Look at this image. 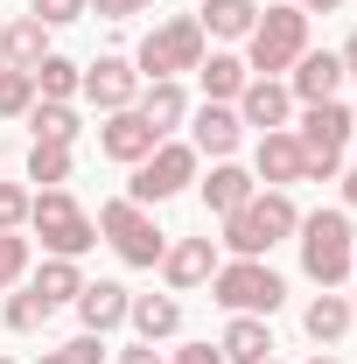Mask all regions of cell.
Segmentation results:
<instances>
[{
    "mask_svg": "<svg viewBox=\"0 0 357 364\" xmlns=\"http://www.w3.org/2000/svg\"><path fill=\"white\" fill-rule=\"evenodd\" d=\"M91 14H98V21H134V14H147V7H154V0H85Z\"/></svg>",
    "mask_w": 357,
    "mask_h": 364,
    "instance_id": "35",
    "label": "cell"
},
{
    "mask_svg": "<svg viewBox=\"0 0 357 364\" xmlns=\"http://www.w3.org/2000/svg\"><path fill=\"white\" fill-rule=\"evenodd\" d=\"M267 364H280V358H267Z\"/></svg>",
    "mask_w": 357,
    "mask_h": 364,
    "instance_id": "46",
    "label": "cell"
},
{
    "mask_svg": "<svg viewBox=\"0 0 357 364\" xmlns=\"http://www.w3.org/2000/svg\"><path fill=\"white\" fill-rule=\"evenodd\" d=\"M336 56H343V77H357V28L343 36V49H336Z\"/></svg>",
    "mask_w": 357,
    "mask_h": 364,
    "instance_id": "39",
    "label": "cell"
},
{
    "mask_svg": "<svg viewBox=\"0 0 357 364\" xmlns=\"http://www.w3.org/2000/svg\"><path fill=\"white\" fill-rule=\"evenodd\" d=\"M0 364H14V358H0Z\"/></svg>",
    "mask_w": 357,
    "mask_h": 364,
    "instance_id": "45",
    "label": "cell"
},
{
    "mask_svg": "<svg viewBox=\"0 0 357 364\" xmlns=\"http://www.w3.org/2000/svg\"><path fill=\"white\" fill-rule=\"evenodd\" d=\"M287 7H302V14H336L343 0H287Z\"/></svg>",
    "mask_w": 357,
    "mask_h": 364,
    "instance_id": "40",
    "label": "cell"
},
{
    "mask_svg": "<svg viewBox=\"0 0 357 364\" xmlns=\"http://www.w3.org/2000/svg\"><path fill=\"white\" fill-rule=\"evenodd\" d=\"M189 134H196V140H189L196 154H211V161H231V154H238V140H245V119H238V105H203Z\"/></svg>",
    "mask_w": 357,
    "mask_h": 364,
    "instance_id": "16",
    "label": "cell"
},
{
    "mask_svg": "<svg viewBox=\"0 0 357 364\" xmlns=\"http://www.w3.org/2000/svg\"><path fill=\"white\" fill-rule=\"evenodd\" d=\"M252 189H260V182H252V168H238V161H211V176H203V203H211L218 218H231Z\"/></svg>",
    "mask_w": 357,
    "mask_h": 364,
    "instance_id": "24",
    "label": "cell"
},
{
    "mask_svg": "<svg viewBox=\"0 0 357 364\" xmlns=\"http://www.w3.org/2000/svg\"><path fill=\"white\" fill-rule=\"evenodd\" d=\"M21 280H28V238L0 231V287H21Z\"/></svg>",
    "mask_w": 357,
    "mask_h": 364,
    "instance_id": "32",
    "label": "cell"
},
{
    "mask_svg": "<svg viewBox=\"0 0 357 364\" xmlns=\"http://www.w3.org/2000/svg\"><path fill=\"white\" fill-rule=\"evenodd\" d=\"M154 147H161V134L140 119L134 105H127V112H105V127H98V154H105V161H119V168H140Z\"/></svg>",
    "mask_w": 357,
    "mask_h": 364,
    "instance_id": "10",
    "label": "cell"
},
{
    "mask_svg": "<svg viewBox=\"0 0 357 364\" xmlns=\"http://www.w3.org/2000/svg\"><path fill=\"white\" fill-rule=\"evenodd\" d=\"M343 210H357V168L343 176Z\"/></svg>",
    "mask_w": 357,
    "mask_h": 364,
    "instance_id": "41",
    "label": "cell"
},
{
    "mask_svg": "<svg viewBox=\"0 0 357 364\" xmlns=\"http://www.w3.org/2000/svg\"><path fill=\"white\" fill-rule=\"evenodd\" d=\"M169 364H224L218 343H182V350H169Z\"/></svg>",
    "mask_w": 357,
    "mask_h": 364,
    "instance_id": "37",
    "label": "cell"
},
{
    "mask_svg": "<svg viewBox=\"0 0 357 364\" xmlns=\"http://www.w3.org/2000/svg\"><path fill=\"white\" fill-rule=\"evenodd\" d=\"M28 105H36V77L0 63V119H28Z\"/></svg>",
    "mask_w": 357,
    "mask_h": 364,
    "instance_id": "31",
    "label": "cell"
},
{
    "mask_svg": "<svg viewBox=\"0 0 357 364\" xmlns=\"http://www.w3.org/2000/svg\"><path fill=\"white\" fill-rule=\"evenodd\" d=\"M43 56H49V28L36 14H14V21L0 28V63H7V70H36Z\"/></svg>",
    "mask_w": 357,
    "mask_h": 364,
    "instance_id": "20",
    "label": "cell"
},
{
    "mask_svg": "<svg viewBox=\"0 0 357 364\" xmlns=\"http://www.w3.org/2000/svg\"><path fill=\"white\" fill-rule=\"evenodd\" d=\"M309 364H336V358H309Z\"/></svg>",
    "mask_w": 357,
    "mask_h": 364,
    "instance_id": "43",
    "label": "cell"
},
{
    "mask_svg": "<svg viewBox=\"0 0 357 364\" xmlns=\"http://www.w3.org/2000/svg\"><path fill=\"white\" fill-rule=\"evenodd\" d=\"M28 203H36V189L0 182V231H21V225H28Z\"/></svg>",
    "mask_w": 357,
    "mask_h": 364,
    "instance_id": "33",
    "label": "cell"
},
{
    "mask_svg": "<svg viewBox=\"0 0 357 364\" xmlns=\"http://www.w3.org/2000/svg\"><path fill=\"white\" fill-rule=\"evenodd\" d=\"M63 350H70L78 364H98V358H105V336H91V329H85V336H70Z\"/></svg>",
    "mask_w": 357,
    "mask_h": 364,
    "instance_id": "36",
    "label": "cell"
},
{
    "mask_svg": "<svg viewBox=\"0 0 357 364\" xmlns=\"http://www.w3.org/2000/svg\"><path fill=\"white\" fill-rule=\"evenodd\" d=\"M231 105H238V119H245V127L280 134V127H287V112H294V91L280 85V77H245V91H238Z\"/></svg>",
    "mask_w": 357,
    "mask_h": 364,
    "instance_id": "13",
    "label": "cell"
},
{
    "mask_svg": "<svg viewBox=\"0 0 357 364\" xmlns=\"http://www.w3.org/2000/svg\"><path fill=\"white\" fill-rule=\"evenodd\" d=\"M127 322H134L140 343H169V336L182 329V301H176V294H134Z\"/></svg>",
    "mask_w": 357,
    "mask_h": 364,
    "instance_id": "22",
    "label": "cell"
},
{
    "mask_svg": "<svg viewBox=\"0 0 357 364\" xmlns=\"http://www.w3.org/2000/svg\"><path fill=\"white\" fill-rule=\"evenodd\" d=\"M203 36H218V43H245L252 36V21H260V0H203Z\"/></svg>",
    "mask_w": 357,
    "mask_h": 364,
    "instance_id": "25",
    "label": "cell"
},
{
    "mask_svg": "<svg viewBox=\"0 0 357 364\" xmlns=\"http://www.w3.org/2000/svg\"><path fill=\"white\" fill-rule=\"evenodd\" d=\"M203 21L196 14H169V21H154L147 36H140L134 49V70L147 77V85H161V77H182V70H196L203 63Z\"/></svg>",
    "mask_w": 357,
    "mask_h": 364,
    "instance_id": "3",
    "label": "cell"
},
{
    "mask_svg": "<svg viewBox=\"0 0 357 364\" xmlns=\"http://www.w3.org/2000/svg\"><path fill=\"white\" fill-rule=\"evenodd\" d=\"M28 77H36V98H56V105H70V98H78V85H85V63H70V56H56V49H49V56L28 70Z\"/></svg>",
    "mask_w": 357,
    "mask_h": 364,
    "instance_id": "27",
    "label": "cell"
},
{
    "mask_svg": "<svg viewBox=\"0 0 357 364\" xmlns=\"http://www.w3.org/2000/svg\"><path fill=\"white\" fill-rule=\"evenodd\" d=\"M287 134L302 140V161H309V176L302 182H329L343 168V147H351L357 119L343 98H322V105H302V127H287Z\"/></svg>",
    "mask_w": 357,
    "mask_h": 364,
    "instance_id": "5",
    "label": "cell"
},
{
    "mask_svg": "<svg viewBox=\"0 0 357 364\" xmlns=\"http://www.w3.org/2000/svg\"><path fill=\"white\" fill-rule=\"evenodd\" d=\"M294 225H302V210H294L287 189H252L224 218V245H231V259H267L280 238H294Z\"/></svg>",
    "mask_w": 357,
    "mask_h": 364,
    "instance_id": "1",
    "label": "cell"
},
{
    "mask_svg": "<svg viewBox=\"0 0 357 364\" xmlns=\"http://www.w3.org/2000/svg\"><path fill=\"white\" fill-rule=\"evenodd\" d=\"M351 322H357V316H351V301H343L336 287H322L309 309H302V329H309L322 350H329V343H343V336H351Z\"/></svg>",
    "mask_w": 357,
    "mask_h": 364,
    "instance_id": "23",
    "label": "cell"
},
{
    "mask_svg": "<svg viewBox=\"0 0 357 364\" xmlns=\"http://www.w3.org/2000/svg\"><path fill=\"white\" fill-rule=\"evenodd\" d=\"M119 364H169V358H161L154 343H127V350H119Z\"/></svg>",
    "mask_w": 357,
    "mask_h": 364,
    "instance_id": "38",
    "label": "cell"
},
{
    "mask_svg": "<svg viewBox=\"0 0 357 364\" xmlns=\"http://www.w3.org/2000/svg\"><path fill=\"white\" fill-rule=\"evenodd\" d=\"M302 49H309V14L280 0V7H267L252 21V36H245V70L252 77H280V70H294Z\"/></svg>",
    "mask_w": 357,
    "mask_h": 364,
    "instance_id": "6",
    "label": "cell"
},
{
    "mask_svg": "<svg viewBox=\"0 0 357 364\" xmlns=\"http://www.w3.org/2000/svg\"><path fill=\"white\" fill-rule=\"evenodd\" d=\"M28 225H36V238L49 245V259H85L91 245H98V218H91L70 189H36Z\"/></svg>",
    "mask_w": 357,
    "mask_h": 364,
    "instance_id": "4",
    "label": "cell"
},
{
    "mask_svg": "<svg viewBox=\"0 0 357 364\" xmlns=\"http://www.w3.org/2000/svg\"><path fill=\"white\" fill-rule=\"evenodd\" d=\"M28 287L43 294L49 309H63V301H78V294H85V273H78V259H43V267L28 273Z\"/></svg>",
    "mask_w": 357,
    "mask_h": 364,
    "instance_id": "28",
    "label": "cell"
},
{
    "mask_svg": "<svg viewBox=\"0 0 357 364\" xmlns=\"http://www.w3.org/2000/svg\"><path fill=\"white\" fill-rule=\"evenodd\" d=\"M351 316H357V301H351Z\"/></svg>",
    "mask_w": 357,
    "mask_h": 364,
    "instance_id": "44",
    "label": "cell"
},
{
    "mask_svg": "<svg viewBox=\"0 0 357 364\" xmlns=\"http://www.w3.org/2000/svg\"><path fill=\"white\" fill-rule=\"evenodd\" d=\"M36 364H78V358H70V350H43Z\"/></svg>",
    "mask_w": 357,
    "mask_h": 364,
    "instance_id": "42",
    "label": "cell"
},
{
    "mask_svg": "<svg viewBox=\"0 0 357 364\" xmlns=\"http://www.w3.org/2000/svg\"><path fill=\"white\" fill-rule=\"evenodd\" d=\"M309 176V161H302V140L287 134H260V147H252V182H267V189H287V182Z\"/></svg>",
    "mask_w": 357,
    "mask_h": 364,
    "instance_id": "15",
    "label": "cell"
},
{
    "mask_svg": "<svg viewBox=\"0 0 357 364\" xmlns=\"http://www.w3.org/2000/svg\"><path fill=\"white\" fill-rule=\"evenodd\" d=\"M98 238H105L127 267H161V252H169V231H154V218L140 210L134 196H112V203L98 210Z\"/></svg>",
    "mask_w": 357,
    "mask_h": 364,
    "instance_id": "8",
    "label": "cell"
},
{
    "mask_svg": "<svg viewBox=\"0 0 357 364\" xmlns=\"http://www.w3.org/2000/svg\"><path fill=\"white\" fill-rule=\"evenodd\" d=\"M70 168H78V161H70V147H49V140H36V147H28V182L63 189V182H70Z\"/></svg>",
    "mask_w": 357,
    "mask_h": 364,
    "instance_id": "29",
    "label": "cell"
},
{
    "mask_svg": "<svg viewBox=\"0 0 357 364\" xmlns=\"http://www.w3.org/2000/svg\"><path fill=\"white\" fill-rule=\"evenodd\" d=\"M134 309V294L119 287V280H85V294H78V322H85L91 336H105V329H119Z\"/></svg>",
    "mask_w": 357,
    "mask_h": 364,
    "instance_id": "17",
    "label": "cell"
},
{
    "mask_svg": "<svg viewBox=\"0 0 357 364\" xmlns=\"http://www.w3.org/2000/svg\"><path fill=\"white\" fill-rule=\"evenodd\" d=\"M98 105V112H127L140 98V70H134V56H98V63H85V85H78Z\"/></svg>",
    "mask_w": 357,
    "mask_h": 364,
    "instance_id": "12",
    "label": "cell"
},
{
    "mask_svg": "<svg viewBox=\"0 0 357 364\" xmlns=\"http://www.w3.org/2000/svg\"><path fill=\"white\" fill-rule=\"evenodd\" d=\"M211 301L231 309V316H273L287 301V280L267 267V259H224L211 273Z\"/></svg>",
    "mask_w": 357,
    "mask_h": 364,
    "instance_id": "7",
    "label": "cell"
},
{
    "mask_svg": "<svg viewBox=\"0 0 357 364\" xmlns=\"http://www.w3.org/2000/svg\"><path fill=\"white\" fill-rule=\"evenodd\" d=\"M245 56H231V49H203V63H196V85H203V98L211 105H231L238 91H245Z\"/></svg>",
    "mask_w": 357,
    "mask_h": 364,
    "instance_id": "21",
    "label": "cell"
},
{
    "mask_svg": "<svg viewBox=\"0 0 357 364\" xmlns=\"http://www.w3.org/2000/svg\"><path fill=\"white\" fill-rule=\"evenodd\" d=\"M196 161H203V154H196L189 140H161V147H154V154L134 168L127 196H134L140 210H154V203H169V196H182V189L196 182Z\"/></svg>",
    "mask_w": 357,
    "mask_h": 364,
    "instance_id": "9",
    "label": "cell"
},
{
    "mask_svg": "<svg viewBox=\"0 0 357 364\" xmlns=\"http://www.w3.org/2000/svg\"><path fill=\"white\" fill-rule=\"evenodd\" d=\"M218 238H169V252H161V280H169V294H189V287H211V273H218Z\"/></svg>",
    "mask_w": 357,
    "mask_h": 364,
    "instance_id": "11",
    "label": "cell"
},
{
    "mask_svg": "<svg viewBox=\"0 0 357 364\" xmlns=\"http://www.w3.org/2000/svg\"><path fill=\"white\" fill-rule=\"evenodd\" d=\"M28 14L43 28H70V21H85V0H28Z\"/></svg>",
    "mask_w": 357,
    "mask_h": 364,
    "instance_id": "34",
    "label": "cell"
},
{
    "mask_svg": "<svg viewBox=\"0 0 357 364\" xmlns=\"http://www.w3.org/2000/svg\"><path fill=\"white\" fill-rule=\"evenodd\" d=\"M28 134H36V140H49V147H78L85 119H78V105H56V98H36V105H28Z\"/></svg>",
    "mask_w": 357,
    "mask_h": 364,
    "instance_id": "26",
    "label": "cell"
},
{
    "mask_svg": "<svg viewBox=\"0 0 357 364\" xmlns=\"http://www.w3.org/2000/svg\"><path fill=\"white\" fill-rule=\"evenodd\" d=\"M134 112H140V119H147V127H154L161 140H169V134L182 127V119H189V91H182L176 77H161V85H140Z\"/></svg>",
    "mask_w": 357,
    "mask_h": 364,
    "instance_id": "19",
    "label": "cell"
},
{
    "mask_svg": "<svg viewBox=\"0 0 357 364\" xmlns=\"http://www.w3.org/2000/svg\"><path fill=\"white\" fill-rule=\"evenodd\" d=\"M49 316H56V309H49V301L36 294V287H28V280H21V287L7 294V329H14V336H28V329H43Z\"/></svg>",
    "mask_w": 357,
    "mask_h": 364,
    "instance_id": "30",
    "label": "cell"
},
{
    "mask_svg": "<svg viewBox=\"0 0 357 364\" xmlns=\"http://www.w3.org/2000/svg\"><path fill=\"white\" fill-rule=\"evenodd\" d=\"M0 168H7V161H0Z\"/></svg>",
    "mask_w": 357,
    "mask_h": 364,
    "instance_id": "47",
    "label": "cell"
},
{
    "mask_svg": "<svg viewBox=\"0 0 357 364\" xmlns=\"http://www.w3.org/2000/svg\"><path fill=\"white\" fill-rule=\"evenodd\" d=\"M294 245H302V273L315 287H343L357 267V231H351V210H309L294 225Z\"/></svg>",
    "mask_w": 357,
    "mask_h": 364,
    "instance_id": "2",
    "label": "cell"
},
{
    "mask_svg": "<svg viewBox=\"0 0 357 364\" xmlns=\"http://www.w3.org/2000/svg\"><path fill=\"white\" fill-rule=\"evenodd\" d=\"M351 119H357V112H351Z\"/></svg>",
    "mask_w": 357,
    "mask_h": 364,
    "instance_id": "48",
    "label": "cell"
},
{
    "mask_svg": "<svg viewBox=\"0 0 357 364\" xmlns=\"http://www.w3.org/2000/svg\"><path fill=\"white\" fill-rule=\"evenodd\" d=\"M218 358L224 364H267L273 358L267 316H231V322H224V336H218Z\"/></svg>",
    "mask_w": 357,
    "mask_h": 364,
    "instance_id": "18",
    "label": "cell"
},
{
    "mask_svg": "<svg viewBox=\"0 0 357 364\" xmlns=\"http://www.w3.org/2000/svg\"><path fill=\"white\" fill-rule=\"evenodd\" d=\"M287 91H294L302 105L336 98V91H343V56H336V49H302V56H294V70H287Z\"/></svg>",
    "mask_w": 357,
    "mask_h": 364,
    "instance_id": "14",
    "label": "cell"
}]
</instances>
